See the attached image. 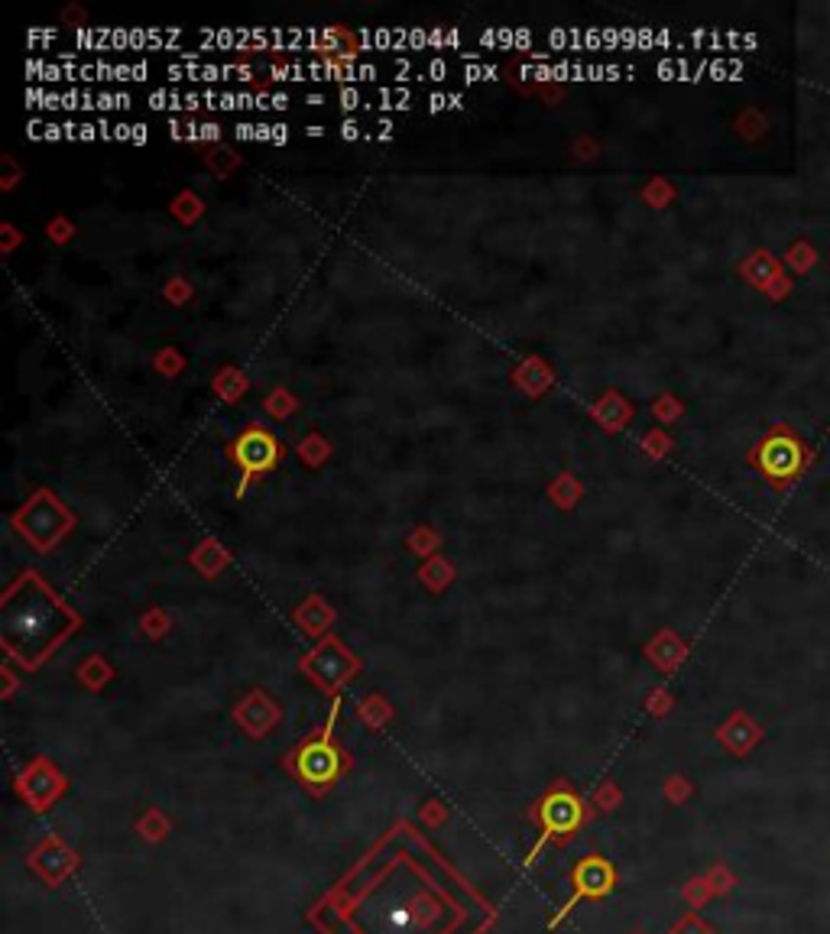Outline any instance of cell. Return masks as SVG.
I'll return each instance as SVG.
<instances>
[{
  "label": "cell",
  "instance_id": "obj_5",
  "mask_svg": "<svg viewBox=\"0 0 830 934\" xmlns=\"http://www.w3.org/2000/svg\"><path fill=\"white\" fill-rule=\"evenodd\" d=\"M377 101L380 111H406L409 101H412V91L409 88H380Z\"/></svg>",
  "mask_w": 830,
  "mask_h": 934
},
{
  "label": "cell",
  "instance_id": "obj_12",
  "mask_svg": "<svg viewBox=\"0 0 830 934\" xmlns=\"http://www.w3.org/2000/svg\"><path fill=\"white\" fill-rule=\"evenodd\" d=\"M513 46L519 49V52H532V29L529 27H519L516 29V43Z\"/></svg>",
  "mask_w": 830,
  "mask_h": 934
},
{
  "label": "cell",
  "instance_id": "obj_4",
  "mask_svg": "<svg viewBox=\"0 0 830 934\" xmlns=\"http://www.w3.org/2000/svg\"><path fill=\"white\" fill-rule=\"evenodd\" d=\"M302 775L311 782H321V779H331L334 769H338V753L325 743H315L309 750H302Z\"/></svg>",
  "mask_w": 830,
  "mask_h": 934
},
{
  "label": "cell",
  "instance_id": "obj_15",
  "mask_svg": "<svg viewBox=\"0 0 830 934\" xmlns=\"http://www.w3.org/2000/svg\"><path fill=\"white\" fill-rule=\"evenodd\" d=\"M513 43H516V29H510V27H500V29H497V46H500V49H513Z\"/></svg>",
  "mask_w": 830,
  "mask_h": 934
},
{
  "label": "cell",
  "instance_id": "obj_19",
  "mask_svg": "<svg viewBox=\"0 0 830 934\" xmlns=\"http://www.w3.org/2000/svg\"><path fill=\"white\" fill-rule=\"evenodd\" d=\"M237 140H256V123H237Z\"/></svg>",
  "mask_w": 830,
  "mask_h": 934
},
{
  "label": "cell",
  "instance_id": "obj_20",
  "mask_svg": "<svg viewBox=\"0 0 830 934\" xmlns=\"http://www.w3.org/2000/svg\"><path fill=\"white\" fill-rule=\"evenodd\" d=\"M341 137H344V140H357V137H360V123L357 121H344V123H341Z\"/></svg>",
  "mask_w": 830,
  "mask_h": 934
},
{
  "label": "cell",
  "instance_id": "obj_9",
  "mask_svg": "<svg viewBox=\"0 0 830 934\" xmlns=\"http://www.w3.org/2000/svg\"><path fill=\"white\" fill-rule=\"evenodd\" d=\"M425 75L432 78V82H444V78H448V66H444V59H432V62H428V68H425Z\"/></svg>",
  "mask_w": 830,
  "mask_h": 934
},
{
  "label": "cell",
  "instance_id": "obj_30",
  "mask_svg": "<svg viewBox=\"0 0 830 934\" xmlns=\"http://www.w3.org/2000/svg\"><path fill=\"white\" fill-rule=\"evenodd\" d=\"M289 107V95H273V111H286Z\"/></svg>",
  "mask_w": 830,
  "mask_h": 934
},
{
  "label": "cell",
  "instance_id": "obj_31",
  "mask_svg": "<svg viewBox=\"0 0 830 934\" xmlns=\"http://www.w3.org/2000/svg\"><path fill=\"white\" fill-rule=\"evenodd\" d=\"M305 133H309V137H321V133H325V127H318V123H315V127H305Z\"/></svg>",
  "mask_w": 830,
  "mask_h": 934
},
{
  "label": "cell",
  "instance_id": "obj_23",
  "mask_svg": "<svg viewBox=\"0 0 830 934\" xmlns=\"http://www.w3.org/2000/svg\"><path fill=\"white\" fill-rule=\"evenodd\" d=\"M289 140V127L286 123H273V143H286Z\"/></svg>",
  "mask_w": 830,
  "mask_h": 934
},
{
  "label": "cell",
  "instance_id": "obj_1",
  "mask_svg": "<svg viewBox=\"0 0 830 934\" xmlns=\"http://www.w3.org/2000/svg\"><path fill=\"white\" fill-rule=\"evenodd\" d=\"M487 908L409 834H393L321 906L331 934H461ZM318 915V918H321Z\"/></svg>",
  "mask_w": 830,
  "mask_h": 934
},
{
  "label": "cell",
  "instance_id": "obj_2",
  "mask_svg": "<svg viewBox=\"0 0 830 934\" xmlns=\"http://www.w3.org/2000/svg\"><path fill=\"white\" fill-rule=\"evenodd\" d=\"M756 467L775 483V487H785L795 474L802 471L804 464V448L802 442L788 432H772L769 438L759 442V448L753 451Z\"/></svg>",
  "mask_w": 830,
  "mask_h": 934
},
{
  "label": "cell",
  "instance_id": "obj_18",
  "mask_svg": "<svg viewBox=\"0 0 830 934\" xmlns=\"http://www.w3.org/2000/svg\"><path fill=\"white\" fill-rule=\"evenodd\" d=\"M428 46H432V49H438V46H448V29H444V27L432 29V33H428Z\"/></svg>",
  "mask_w": 830,
  "mask_h": 934
},
{
  "label": "cell",
  "instance_id": "obj_25",
  "mask_svg": "<svg viewBox=\"0 0 830 934\" xmlns=\"http://www.w3.org/2000/svg\"><path fill=\"white\" fill-rule=\"evenodd\" d=\"M95 137H101V130H98L95 123H82V137H78V140H95Z\"/></svg>",
  "mask_w": 830,
  "mask_h": 934
},
{
  "label": "cell",
  "instance_id": "obj_24",
  "mask_svg": "<svg viewBox=\"0 0 830 934\" xmlns=\"http://www.w3.org/2000/svg\"><path fill=\"white\" fill-rule=\"evenodd\" d=\"M130 133H133L130 123H117V127H114V140H130Z\"/></svg>",
  "mask_w": 830,
  "mask_h": 934
},
{
  "label": "cell",
  "instance_id": "obj_3",
  "mask_svg": "<svg viewBox=\"0 0 830 934\" xmlns=\"http://www.w3.org/2000/svg\"><path fill=\"white\" fill-rule=\"evenodd\" d=\"M234 461L240 464L247 474L270 471V467L279 461V444H276V438L266 432V428L254 425V428H247L234 442Z\"/></svg>",
  "mask_w": 830,
  "mask_h": 934
},
{
  "label": "cell",
  "instance_id": "obj_6",
  "mask_svg": "<svg viewBox=\"0 0 830 934\" xmlns=\"http://www.w3.org/2000/svg\"><path fill=\"white\" fill-rule=\"evenodd\" d=\"M150 107L153 111H182V107H185V95L169 91V88H160V91L150 95Z\"/></svg>",
  "mask_w": 830,
  "mask_h": 934
},
{
  "label": "cell",
  "instance_id": "obj_10",
  "mask_svg": "<svg viewBox=\"0 0 830 934\" xmlns=\"http://www.w3.org/2000/svg\"><path fill=\"white\" fill-rule=\"evenodd\" d=\"M409 49H428V29L422 27L409 29Z\"/></svg>",
  "mask_w": 830,
  "mask_h": 934
},
{
  "label": "cell",
  "instance_id": "obj_7",
  "mask_svg": "<svg viewBox=\"0 0 830 934\" xmlns=\"http://www.w3.org/2000/svg\"><path fill=\"white\" fill-rule=\"evenodd\" d=\"M338 104H341V107H344V111H354V107H360V104H364V95H360V88L357 85H348V88H341V91H338ZM364 107H367V104H364Z\"/></svg>",
  "mask_w": 830,
  "mask_h": 934
},
{
  "label": "cell",
  "instance_id": "obj_17",
  "mask_svg": "<svg viewBox=\"0 0 830 934\" xmlns=\"http://www.w3.org/2000/svg\"><path fill=\"white\" fill-rule=\"evenodd\" d=\"M217 137H221V127H217L215 121H208V123H201V127H199V140H211V143H215Z\"/></svg>",
  "mask_w": 830,
  "mask_h": 934
},
{
  "label": "cell",
  "instance_id": "obj_22",
  "mask_svg": "<svg viewBox=\"0 0 830 934\" xmlns=\"http://www.w3.org/2000/svg\"><path fill=\"white\" fill-rule=\"evenodd\" d=\"M146 75H150V66L146 62H133V82H146Z\"/></svg>",
  "mask_w": 830,
  "mask_h": 934
},
{
  "label": "cell",
  "instance_id": "obj_13",
  "mask_svg": "<svg viewBox=\"0 0 830 934\" xmlns=\"http://www.w3.org/2000/svg\"><path fill=\"white\" fill-rule=\"evenodd\" d=\"M548 46L552 49H571V36H568V29H552L548 33Z\"/></svg>",
  "mask_w": 830,
  "mask_h": 934
},
{
  "label": "cell",
  "instance_id": "obj_16",
  "mask_svg": "<svg viewBox=\"0 0 830 934\" xmlns=\"http://www.w3.org/2000/svg\"><path fill=\"white\" fill-rule=\"evenodd\" d=\"M444 107H451V95H442V91H435V95L428 98V111L438 114V111H444Z\"/></svg>",
  "mask_w": 830,
  "mask_h": 934
},
{
  "label": "cell",
  "instance_id": "obj_29",
  "mask_svg": "<svg viewBox=\"0 0 830 934\" xmlns=\"http://www.w3.org/2000/svg\"><path fill=\"white\" fill-rule=\"evenodd\" d=\"M620 43V33L616 29H604V46H616Z\"/></svg>",
  "mask_w": 830,
  "mask_h": 934
},
{
  "label": "cell",
  "instance_id": "obj_8",
  "mask_svg": "<svg viewBox=\"0 0 830 934\" xmlns=\"http://www.w3.org/2000/svg\"><path fill=\"white\" fill-rule=\"evenodd\" d=\"M497 68L493 66H483V62H467L464 66V82H483V78H493Z\"/></svg>",
  "mask_w": 830,
  "mask_h": 934
},
{
  "label": "cell",
  "instance_id": "obj_21",
  "mask_svg": "<svg viewBox=\"0 0 830 934\" xmlns=\"http://www.w3.org/2000/svg\"><path fill=\"white\" fill-rule=\"evenodd\" d=\"M29 43H43V39H56V29H29L27 33Z\"/></svg>",
  "mask_w": 830,
  "mask_h": 934
},
{
  "label": "cell",
  "instance_id": "obj_26",
  "mask_svg": "<svg viewBox=\"0 0 830 934\" xmlns=\"http://www.w3.org/2000/svg\"><path fill=\"white\" fill-rule=\"evenodd\" d=\"M130 140H133V143H146V127H143V123H133Z\"/></svg>",
  "mask_w": 830,
  "mask_h": 934
},
{
  "label": "cell",
  "instance_id": "obj_27",
  "mask_svg": "<svg viewBox=\"0 0 830 934\" xmlns=\"http://www.w3.org/2000/svg\"><path fill=\"white\" fill-rule=\"evenodd\" d=\"M448 46H454V49L464 46V36L458 33V29H451V27H448Z\"/></svg>",
  "mask_w": 830,
  "mask_h": 934
},
{
  "label": "cell",
  "instance_id": "obj_11",
  "mask_svg": "<svg viewBox=\"0 0 830 934\" xmlns=\"http://www.w3.org/2000/svg\"><path fill=\"white\" fill-rule=\"evenodd\" d=\"M373 49H393V29H373Z\"/></svg>",
  "mask_w": 830,
  "mask_h": 934
},
{
  "label": "cell",
  "instance_id": "obj_14",
  "mask_svg": "<svg viewBox=\"0 0 830 934\" xmlns=\"http://www.w3.org/2000/svg\"><path fill=\"white\" fill-rule=\"evenodd\" d=\"M604 46V29H584V52Z\"/></svg>",
  "mask_w": 830,
  "mask_h": 934
},
{
  "label": "cell",
  "instance_id": "obj_32",
  "mask_svg": "<svg viewBox=\"0 0 830 934\" xmlns=\"http://www.w3.org/2000/svg\"><path fill=\"white\" fill-rule=\"evenodd\" d=\"M321 101H325V98H321V95H309V104H311V107H318Z\"/></svg>",
  "mask_w": 830,
  "mask_h": 934
},
{
  "label": "cell",
  "instance_id": "obj_28",
  "mask_svg": "<svg viewBox=\"0 0 830 934\" xmlns=\"http://www.w3.org/2000/svg\"><path fill=\"white\" fill-rule=\"evenodd\" d=\"M360 43H364V49H373V29H360Z\"/></svg>",
  "mask_w": 830,
  "mask_h": 934
}]
</instances>
